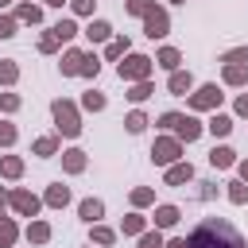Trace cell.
I'll use <instances>...</instances> for the list:
<instances>
[{
	"label": "cell",
	"instance_id": "cell-1",
	"mask_svg": "<svg viewBox=\"0 0 248 248\" xmlns=\"http://www.w3.org/2000/svg\"><path fill=\"white\" fill-rule=\"evenodd\" d=\"M186 248H244V240H240V232H236L232 225H225V221H202V225L190 232Z\"/></svg>",
	"mask_w": 248,
	"mask_h": 248
},
{
	"label": "cell",
	"instance_id": "cell-2",
	"mask_svg": "<svg viewBox=\"0 0 248 248\" xmlns=\"http://www.w3.org/2000/svg\"><path fill=\"white\" fill-rule=\"evenodd\" d=\"M54 120H58V128H62L66 136H78V128H81V124H78V112H74L66 101H54Z\"/></svg>",
	"mask_w": 248,
	"mask_h": 248
},
{
	"label": "cell",
	"instance_id": "cell-3",
	"mask_svg": "<svg viewBox=\"0 0 248 248\" xmlns=\"http://www.w3.org/2000/svg\"><path fill=\"white\" fill-rule=\"evenodd\" d=\"M147 70H151V62L140 58V54H132L128 62H120V78H147Z\"/></svg>",
	"mask_w": 248,
	"mask_h": 248
},
{
	"label": "cell",
	"instance_id": "cell-4",
	"mask_svg": "<svg viewBox=\"0 0 248 248\" xmlns=\"http://www.w3.org/2000/svg\"><path fill=\"white\" fill-rule=\"evenodd\" d=\"M143 16H147V35H151V39L167 35V16H163V12H151V8H147Z\"/></svg>",
	"mask_w": 248,
	"mask_h": 248
},
{
	"label": "cell",
	"instance_id": "cell-5",
	"mask_svg": "<svg viewBox=\"0 0 248 248\" xmlns=\"http://www.w3.org/2000/svg\"><path fill=\"white\" fill-rule=\"evenodd\" d=\"M151 155H155V163H170V159L178 155V143H174V140H159Z\"/></svg>",
	"mask_w": 248,
	"mask_h": 248
},
{
	"label": "cell",
	"instance_id": "cell-6",
	"mask_svg": "<svg viewBox=\"0 0 248 248\" xmlns=\"http://www.w3.org/2000/svg\"><path fill=\"white\" fill-rule=\"evenodd\" d=\"M217 101H221L217 85H205V89H198V93H194V105H198V108H209V105H217Z\"/></svg>",
	"mask_w": 248,
	"mask_h": 248
},
{
	"label": "cell",
	"instance_id": "cell-7",
	"mask_svg": "<svg viewBox=\"0 0 248 248\" xmlns=\"http://www.w3.org/2000/svg\"><path fill=\"white\" fill-rule=\"evenodd\" d=\"M174 128H178V136H182V140H186V143H190V140H198V136H202V124H198V120H190V116H182V120H178V124H174Z\"/></svg>",
	"mask_w": 248,
	"mask_h": 248
},
{
	"label": "cell",
	"instance_id": "cell-8",
	"mask_svg": "<svg viewBox=\"0 0 248 248\" xmlns=\"http://www.w3.org/2000/svg\"><path fill=\"white\" fill-rule=\"evenodd\" d=\"M12 205H16L19 213H35V209H39V202H35L31 194H23V190H19V194H12Z\"/></svg>",
	"mask_w": 248,
	"mask_h": 248
},
{
	"label": "cell",
	"instance_id": "cell-9",
	"mask_svg": "<svg viewBox=\"0 0 248 248\" xmlns=\"http://www.w3.org/2000/svg\"><path fill=\"white\" fill-rule=\"evenodd\" d=\"M209 163H213V167H229V163H232V151H229V147H213V151H209Z\"/></svg>",
	"mask_w": 248,
	"mask_h": 248
},
{
	"label": "cell",
	"instance_id": "cell-10",
	"mask_svg": "<svg viewBox=\"0 0 248 248\" xmlns=\"http://www.w3.org/2000/svg\"><path fill=\"white\" fill-rule=\"evenodd\" d=\"M62 70H66V74H81V54H78V50L66 54V58H62Z\"/></svg>",
	"mask_w": 248,
	"mask_h": 248
},
{
	"label": "cell",
	"instance_id": "cell-11",
	"mask_svg": "<svg viewBox=\"0 0 248 248\" xmlns=\"http://www.w3.org/2000/svg\"><path fill=\"white\" fill-rule=\"evenodd\" d=\"M229 128H232V120H229V116H213V120H209V132H213V136H225Z\"/></svg>",
	"mask_w": 248,
	"mask_h": 248
},
{
	"label": "cell",
	"instance_id": "cell-12",
	"mask_svg": "<svg viewBox=\"0 0 248 248\" xmlns=\"http://www.w3.org/2000/svg\"><path fill=\"white\" fill-rule=\"evenodd\" d=\"M81 217H85V221H97V217H101V202H93V198L81 202Z\"/></svg>",
	"mask_w": 248,
	"mask_h": 248
},
{
	"label": "cell",
	"instance_id": "cell-13",
	"mask_svg": "<svg viewBox=\"0 0 248 248\" xmlns=\"http://www.w3.org/2000/svg\"><path fill=\"white\" fill-rule=\"evenodd\" d=\"M155 221H159V225H174V221H178V209H174V205H163V209L155 213Z\"/></svg>",
	"mask_w": 248,
	"mask_h": 248
},
{
	"label": "cell",
	"instance_id": "cell-14",
	"mask_svg": "<svg viewBox=\"0 0 248 248\" xmlns=\"http://www.w3.org/2000/svg\"><path fill=\"white\" fill-rule=\"evenodd\" d=\"M190 174H194V170H190V163H186V167H170V174H167V182H186Z\"/></svg>",
	"mask_w": 248,
	"mask_h": 248
},
{
	"label": "cell",
	"instance_id": "cell-15",
	"mask_svg": "<svg viewBox=\"0 0 248 248\" xmlns=\"http://www.w3.org/2000/svg\"><path fill=\"white\" fill-rule=\"evenodd\" d=\"M66 198H70V194H66V186H50V194H46V202H50V205H66Z\"/></svg>",
	"mask_w": 248,
	"mask_h": 248
},
{
	"label": "cell",
	"instance_id": "cell-16",
	"mask_svg": "<svg viewBox=\"0 0 248 248\" xmlns=\"http://www.w3.org/2000/svg\"><path fill=\"white\" fill-rule=\"evenodd\" d=\"M170 89H174V93L190 89V74H170Z\"/></svg>",
	"mask_w": 248,
	"mask_h": 248
},
{
	"label": "cell",
	"instance_id": "cell-17",
	"mask_svg": "<svg viewBox=\"0 0 248 248\" xmlns=\"http://www.w3.org/2000/svg\"><path fill=\"white\" fill-rule=\"evenodd\" d=\"M54 35H58V39H70V35H78V27H74L70 19H62V23L54 27Z\"/></svg>",
	"mask_w": 248,
	"mask_h": 248
},
{
	"label": "cell",
	"instance_id": "cell-18",
	"mask_svg": "<svg viewBox=\"0 0 248 248\" xmlns=\"http://www.w3.org/2000/svg\"><path fill=\"white\" fill-rule=\"evenodd\" d=\"M159 62H163L167 70H174V66H178V50H170V46H167V50L159 54Z\"/></svg>",
	"mask_w": 248,
	"mask_h": 248
},
{
	"label": "cell",
	"instance_id": "cell-19",
	"mask_svg": "<svg viewBox=\"0 0 248 248\" xmlns=\"http://www.w3.org/2000/svg\"><path fill=\"white\" fill-rule=\"evenodd\" d=\"M66 167H70V170H81V167H85L81 151H66Z\"/></svg>",
	"mask_w": 248,
	"mask_h": 248
},
{
	"label": "cell",
	"instance_id": "cell-20",
	"mask_svg": "<svg viewBox=\"0 0 248 248\" xmlns=\"http://www.w3.org/2000/svg\"><path fill=\"white\" fill-rule=\"evenodd\" d=\"M89 39H108V23H101V19H97V23L89 27Z\"/></svg>",
	"mask_w": 248,
	"mask_h": 248
},
{
	"label": "cell",
	"instance_id": "cell-21",
	"mask_svg": "<svg viewBox=\"0 0 248 248\" xmlns=\"http://www.w3.org/2000/svg\"><path fill=\"white\" fill-rule=\"evenodd\" d=\"M143 124H147L143 112H132V116H128V132H143Z\"/></svg>",
	"mask_w": 248,
	"mask_h": 248
},
{
	"label": "cell",
	"instance_id": "cell-22",
	"mask_svg": "<svg viewBox=\"0 0 248 248\" xmlns=\"http://www.w3.org/2000/svg\"><path fill=\"white\" fill-rule=\"evenodd\" d=\"M12 240H16V225L4 221V225H0V244H12Z\"/></svg>",
	"mask_w": 248,
	"mask_h": 248
},
{
	"label": "cell",
	"instance_id": "cell-23",
	"mask_svg": "<svg viewBox=\"0 0 248 248\" xmlns=\"http://www.w3.org/2000/svg\"><path fill=\"white\" fill-rule=\"evenodd\" d=\"M225 78H229V81H232V85H236V81H244V78H248V74H244V70H240V66H229V70H225Z\"/></svg>",
	"mask_w": 248,
	"mask_h": 248
},
{
	"label": "cell",
	"instance_id": "cell-24",
	"mask_svg": "<svg viewBox=\"0 0 248 248\" xmlns=\"http://www.w3.org/2000/svg\"><path fill=\"white\" fill-rule=\"evenodd\" d=\"M147 93H151V85H147V81H140V85H136V89H132V93H128V97H132V101H143V97H147Z\"/></svg>",
	"mask_w": 248,
	"mask_h": 248
},
{
	"label": "cell",
	"instance_id": "cell-25",
	"mask_svg": "<svg viewBox=\"0 0 248 248\" xmlns=\"http://www.w3.org/2000/svg\"><path fill=\"white\" fill-rule=\"evenodd\" d=\"M27 236H31V240H46V236H50V229H46V225H31V232H27Z\"/></svg>",
	"mask_w": 248,
	"mask_h": 248
},
{
	"label": "cell",
	"instance_id": "cell-26",
	"mask_svg": "<svg viewBox=\"0 0 248 248\" xmlns=\"http://www.w3.org/2000/svg\"><path fill=\"white\" fill-rule=\"evenodd\" d=\"M140 248H163V240H159V232H147V236L140 240Z\"/></svg>",
	"mask_w": 248,
	"mask_h": 248
},
{
	"label": "cell",
	"instance_id": "cell-27",
	"mask_svg": "<svg viewBox=\"0 0 248 248\" xmlns=\"http://www.w3.org/2000/svg\"><path fill=\"white\" fill-rule=\"evenodd\" d=\"M19 19H31V23H35V19H39V8H31V4H23V8H19Z\"/></svg>",
	"mask_w": 248,
	"mask_h": 248
},
{
	"label": "cell",
	"instance_id": "cell-28",
	"mask_svg": "<svg viewBox=\"0 0 248 248\" xmlns=\"http://www.w3.org/2000/svg\"><path fill=\"white\" fill-rule=\"evenodd\" d=\"M85 105H89V108H105V97H101V93H85Z\"/></svg>",
	"mask_w": 248,
	"mask_h": 248
},
{
	"label": "cell",
	"instance_id": "cell-29",
	"mask_svg": "<svg viewBox=\"0 0 248 248\" xmlns=\"http://www.w3.org/2000/svg\"><path fill=\"white\" fill-rule=\"evenodd\" d=\"M19 170H23V167H19V159H4V174H12V178H16Z\"/></svg>",
	"mask_w": 248,
	"mask_h": 248
},
{
	"label": "cell",
	"instance_id": "cell-30",
	"mask_svg": "<svg viewBox=\"0 0 248 248\" xmlns=\"http://www.w3.org/2000/svg\"><path fill=\"white\" fill-rule=\"evenodd\" d=\"M16 140V128L12 124H0V143H12Z\"/></svg>",
	"mask_w": 248,
	"mask_h": 248
},
{
	"label": "cell",
	"instance_id": "cell-31",
	"mask_svg": "<svg viewBox=\"0 0 248 248\" xmlns=\"http://www.w3.org/2000/svg\"><path fill=\"white\" fill-rule=\"evenodd\" d=\"M81 74H97V58H85L81 54Z\"/></svg>",
	"mask_w": 248,
	"mask_h": 248
},
{
	"label": "cell",
	"instance_id": "cell-32",
	"mask_svg": "<svg viewBox=\"0 0 248 248\" xmlns=\"http://www.w3.org/2000/svg\"><path fill=\"white\" fill-rule=\"evenodd\" d=\"M35 151H39V155H50V151H54V140H39Z\"/></svg>",
	"mask_w": 248,
	"mask_h": 248
},
{
	"label": "cell",
	"instance_id": "cell-33",
	"mask_svg": "<svg viewBox=\"0 0 248 248\" xmlns=\"http://www.w3.org/2000/svg\"><path fill=\"white\" fill-rule=\"evenodd\" d=\"M124 50H128V39H124V43H120V39H116V43H112V46H108V54H112V58H116V54H124Z\"/></svg>",
	"mask_w": 248,
	"mask_h": 248
},
{
	"label": "cell",
	"instance_id": "cell-34",
	"mask_svg": "<svg viewBox=\"0 0 248 248\" xmlns=\"http://www.w3.org/2000/svg\"><path fill=\"white\" fill-rule=\"evenodd\" d=\"M178 120H182V116H178V112H167V116H163V120H159V124H163V128H174V124H178Z\"/></svg>",
	"mask_w": 248,
	"mask_h": 248
},
{
	"label": "cell",
	"instance_id": "cell-35",
	"mask_svg": "<svg viewBox=\"0 0 248 248\" xmlns=\"http://www.w3.org/2000/svg\"><path fill=\"white\" fill-rule=\"evenodd\" d=\"M140 225H143L140 217H128V221H124V232H140Z\"/></svg>",
	"mask_w": 248,
	"mask_h": 248
},
{
	"label": "cell",
	"instance_id": "cell-36",
	"mask_svg": "<svg viewBox=\"0 0 248 248\" xmlns=\"http://www.w3.org/2000/svg\"><path fill=\"white\" fill-rule=\"evenodd\" d=\"M93 236H97V244H112V232H108V229H97Z\"/></svg>",
	"mask_w": 248,
	"mask_h": 248
},
{
	"label": "cell",
	"instance_id": "cell-37",
	"mask_svg": "<svg viewBox=\"0 0 248 248\" xmlns=\"http://www.w3.org/2000/svg\"><path fill=\"white\" fill-rule=\"evenodd\" d=\"M0 78H4V81H12V78H16V66H0Z\"/></svg>",
	"mask_w": 248,
	"mask_h": 248
},
{
	"label": "cell",
	"instance_id": "cell-38",
	"mask_svg": "<svg viewBox=\"0 0 248 248\" xmlns=\"http://www.w3.org/2000/svg\"><path fill=\"white\" fill-rule=\"evenodd\" d=\"M12 31H16V23L12 19H0V35H12Z\"/></svg>",
	"mask_w": 248,
	"mask_h": 248
},
{
	"label": "cell",
	"instance_id": "cell-39",
	"mask_svg": "<svg viewBox=\"0 0 248 248\" xmlns=\"http://www.w3.org/2000/svg\"><path fill=\"white\" fill-rule=\"evenodd\" d=\"M74 8H78V12H89V8H93V0H74Z\"/></svg>",
	"mask_w": 248,
	"mask_h": 248
},
{
	"label": "cell",
	"instance_id": "cell-40",
	"mask_svg": "<svg viewBox=\"0 0 248 248\" xmlns=\"http://www.w3.org/2000/svg\"><path fill=\"white\" fill-rule=\"evenodd\" d=\"M236 108H240V112L248 116V97H240V105H236Z\"/></svg>",
	"mask_w": 248,
	"mask_h": 248
},
{
	"label": "cell",
	"instance_id": "cell-41",
	"mask_svg": "<svg viewBox=\"0 0 248 248\" xmlns=\"http://www.w3.org/2000/svg\"><path fill=\"white\" fill-rule=\"evenodd\" d=\"M240 174H244V178H248V163H244V167H240Z\"/></svg>",
	"mask_w": 248,
	"mask_h": 248
},
{
	"label": "cell",
	"instance_id": "cell-42",
	"mask_svg": "<svg viewBox=\"0 0 248 248\" xmlns=\"http://www.w3.org/2000/svg\"><path fill=\"white\" fill-rule=\"evenodd\" d=\"M0 209H4V194H0Z\"/></svg>",
	"mask_w": 248,
	"mask_h": 248
},
{
	"label": "cell",
	"instance_id": "cell-43",
	"mask_svg": "<svg viewBox=\"0 0 248 248\" xmlns=\"http://www.w3.org/2000/svg\"><path fill=\"white\" fill-rule=\"evenodd\" d=\"M4 4H8V0H0V8H4Z\"/></svg>",
	"mask_w": 248,
	"mask_h": 248
}]
</instances>
